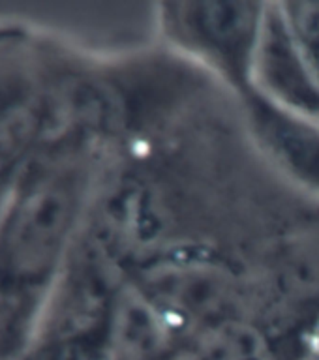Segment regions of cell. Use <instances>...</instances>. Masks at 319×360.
I'll return each mask as SVG.
<instances>
[{
	"label": "cell",
	"mask_w": 319,
	"mask_h": 360,
	"mask_svg": "<svg viewBox=\"0 0 319 360\" xmlns=\"http://www.w3.org/2000/svg\"><path fill=\"white\" fill-rule=\"evenodd\" d=\"M244 101L261 150L289 179L319 195V120L282 109L256 94L244 96Z\"/></svg>",
	"instance_id": "6"
},
{
	"label": "cell",
	"mask_w": 319,
	"mask_h": 360,
	"mask_svg": "<svg viewBox=\"0 0 319 360\" xmlns=\"http://www.w3.org/2000/svg\"><path fill=\"white\" fill-rule=\"evenodd\" d=\"M115 360H120V359H118V356H117V359H115Z\"/></svg>",
	"instance_id": "10"
},
{
	"label": "cell",
	"mask_w": 319,
	"mask_h": 360,
	"mask_svg": "<svg viewBox=\"0 0 319 360\" xmlns=\"http://www.w3.org/2000/svg\"><path fill=\"white\" fill-rule=\"evenodd\" d=\"M275 105L319 120V68L284 10L267 6L254 62L252 92ZM248 96V94H246Z\"/></svg>",
	"instance_id": "5"
},
{
	"label": "cell",
	"mask_w": 319,
	"mask_h": 360,
	"mask_svg": "<svg viewBox=\"0 0 319 360\" xmlns=\"http://www.w3.org/2000/svg\"><path fill=\"white\" fill-rule=\"evenodd\" d=\"M55 72L44 94L6 129L0 139V218L25 163L36 146L61 124V105L55 90Z\"/></svg>",
	"instance_id": "7"
},
{
	"label": "cell",
	"mask_w": 319,
	"mask_h": 360,
	"mask_svg": "<svg viewBox=\"0 0 319 360\" xmlns=\"http://www.w3.org/2000/svg\"><path fill=\"white\" fill-rule=\"evenodd\" d=\"M53 68L30 45L17 41L0 44V139L6 129L44 94Z\"/></svg>",
	"instance_id": "8"
},
{
	"label": "cell",
	"mask_w": 319,
	"mask_h": 360,
	"mask_svg": "<svg viewBox=\"0 0 319 360\" xmlns=\"http://www.w3.org/2000/svg\"><path fill=\"white\" fill-rule=\"evenodd\" d=\"M192 347L201 360H278L263 332L242 317L203 328Z\"/></svg>",
	"instance_id": "9"
},
{
	"label": "cell",
	"mask_w": 319,
	"mask_h": 360,
	"mask_svg": "<svg viewBox=\"0 0 319 360\" xmlns=\"http://www.w3.org/2000/svg\"><path fill=\"white\" fill-rule=\"evenodd\" d=\"M134 281L194 336L207 326L239 317L235 276L218 259L197 252H171L141 269Z\"/></svg>",
	"instance_id": "4"
},
{
	"label": "cell",
	"mask_w": 319,
	"mask_h": 360,
	"mask_svg": "<svg viewBox=\"0 0 319 360\" xmlns=\"http://www.w3.org/2000/svg\"><path fill=\"white\" fill-rule=\"evenodd\" d=\"M106 141L61 126L25 163L0 218V360H19L85 227Z\"/></svg>",
	"instance_id": "1"
},
{
	"label": "cell",
	"mask_w": 319,
	"mask_h": 360,
	"mask_svg": "<svg viewBox=\"0 0 319 360\" xmlns=\"http://www.w3.org/2000/svg\"><path fill=\"white\" fill-rule=\"evenodd\" d=\"M267 4L258 2H168L158 13L165 39L239 90L252 92L254 62Z\"/></svg>",
	"instance_id": "3"
},
{
	"label": "cell",
	"mask_w": 319,
	"mask_h": 360,
	"mask_svg": "<svg viewBox=\"0 0 319 360\" xmlns=\"http://www.w3.org/2000/svg\"><path fill=\"white\" fill-rule=\"evenodd\" d=\"M123 270L81 231L19 360H115L113 315Z\"/></svg>",
	"instance_id": "2"
}]
</instances>
